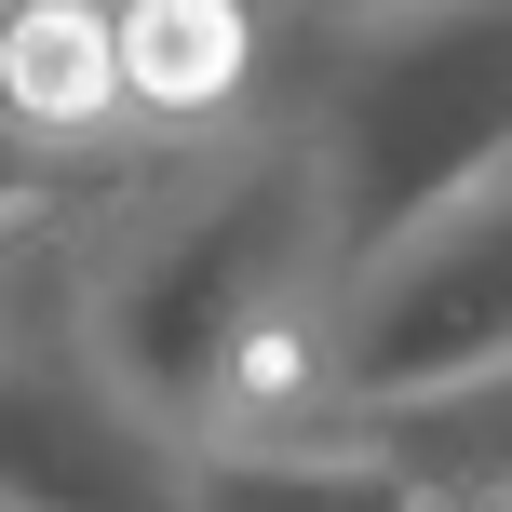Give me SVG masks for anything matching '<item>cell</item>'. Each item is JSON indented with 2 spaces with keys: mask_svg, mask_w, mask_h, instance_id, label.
I'll list each match as a JSON object with an SVG mask.
<instances>
[{
  "mask_svg": "<svg viewBox=\"0 0 512 512\" xmlns=\"http://www.w3.org/2000/svg\"><path fill=\"white\" fill-rule=\"evenodd\" d=\"M27 216H54V189L27 176V149H14V135H0V230H27Z\"/></svg>",
  "mask_w": 512,
  "mask_h": 512,
  "instance_id": "obj_8",
  "label": "cell"
},
{
  "mask_svg": "<svg viewBox=\"0 0 512 512\" xmlns=\"http://www.w3.org/2000/svg\"><path fill=\"white\" fill-rule=\"evenodd\" d=\"M108 41H122V95L149 149H216L283 122V68H297L283 0H108Z\"/></svg>",
  "mask_w": 512,
  "mask_h": 512,
  "instance_id": "obj_5",
  "label": "cell"
},
{
  "mask_svg": "<svg viewBox=\"0 0 512 512\" xmlns=\"http://www.w3.org/2000/svg\"><path fill=\"white\" fill-rule=\"evenodd\" d=\"M189 512H512V499L351 432H297V445H189Z\"/></svg>",
  "mask_w": 512,
  "mask_h": 512,
  "instance_id": "obj_6",
  "label": "cell"
},
{
  "mask_svg": "<svg viewBox=\"0 0 512 512\" xmlns=\"http://www.w3.org/2000/svg\"><path fill=\"white\" fill-rule=\"evenodd\" d=\"M337 270L310 149L256 122L95 203L68 337L162 445H297L337 418Z\"/></svg>",
  "mask_w": 512,
  "mask_h": 512,
  "instance_id": "obj_1",
  "label": "cell"
},
{
  "mask_svg": "<svg viewBox=\"0 0 512 512\" xmlns=\"http://www.w3.org/2000/svg\"><path fill=\"white\" fill-rule=\"evenodd\" d=\"M324 432L391 445V459H418V472H459V486L512 499V364H472V378H432V391H391V405H337Z\"/></svg>",
  "mask_w": 512,
  "mask_h": 512,
  "instance_id": "obj_7",
  "label": "cell"
},
{
  "mask_svg": "<svg viewBox=\"0 0 512 512\" xmlns=\"http://www.w3.org/2000/svg\"><path fill=\"white\" fill-rule=\"evenodd\" d=\"M283 14H351V0H283Z\"/></svg>",
  "mask_w": 512,
  "mask_h": 512,
  "instance_id": "obj_9",
  "label": "cell"
},
{
  "mask_svg": "<svg viewBox=\"0 0 512 512\" xmlns=\"http://www.w3.org/2000/svg\"><path fill=\"white\" fill-rule=\"evenodd\" d=\"M472 364H512V149L337 270V405H391Z\"/></svg>",
  "mask_w": 512,
  "mask_h": 512,
  "instance_id": "obj_3",
  "label": "cell"
},
{
  "mask_svg": "<svg viewBox=\"0 0 512 512\" xmlns=\"http://www.w3.org/2000/svg\"><path fill=\"white\" fill-rule=\"evenodd\" d=\"M0 135L27 149V176L54 203H108V189H135L162 162L135 135L108 0H0Z\"/></svg>",
  "mask_w": 512,
  "mask_h": 512,
  "instance_id": "obj_4",
  "label": "cell"
},
{
  "mask_svg": "<svg viewBox=\"0 0 512 512\" xmlns=\"http://www.w3.org/2000/svg\"><path fill=\"white\" fill-rule=\"evenodd\" d=\"M283 135L324 176L337 256H364L391 216L459 189L512 149V0H351L297 14Z\"/></svg>",
  "mask_w": 512,
  "mask_h": 512,
  "instance_id": "obj_2",
  "label": "cell"
}]
</instances>
